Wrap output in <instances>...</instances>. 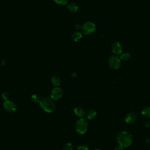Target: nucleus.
Returning a JSON list of instances; mask_svg holds the SVG:
<instances>
[{
    "label": "nucleus",
    "mask_w": 150,
    "mask_h": 150,
    "mask_svg": "<svg viewBox=\"0 0 150 150\" xmlns=\"http://www.w3.org/2000/svg\"><path fill=\"white\" fill-rule=\"evenodd\" d=\"M96 29V26L95 24L91 22H87L83 24L81 28V30L83 32L85 35H90L93 34Z\"/></svg>",
    "instance_id": "20e7f679"
},
{
    "label": "nucleus",
    "mask_w": 150,
    "mask_h": 150,
    "mask_svg": "<svg viewBox=\"0 0 150 150\" xmlns=\"http://www.w3.org/2000/svg\"><path fill=\"white\" fill-rule=\"evenodd\" d=\"M138 119V115L136 112H131L128 113L125 117V121L128 124L135 122Z\"/></svg>",
    "instance_id": "6e6552de"
},
{
    "label": "nucleus",
    "mask_w": 150,
    "mask_h": 150,
    "mask_svg": "<svg viewBox=\"0 0 150 150\" xmlns=\"http://www.w3.org/2000/svg\"><path fill=\"white\" fill-rule=\"evenodd\" d=\"M71 76H73V77H75L76 76V73H75V72H74V73H72V74H71Z\"/></svg>",
    "instance_id": "a878e982"
},
{
    "label": "nucleus",
    "mask_w": 150,
    "mask_h": 150,
    "mask_svg": "<svg viewBox=\"0 0 150 150\" xmlns=\"http://www.w3.org/2000/svg\"><path fill=\"white\" fill-rule=\"evenodd\" d=\"M53 1L56 4L59 5H62L67 4L69 1V0H53Z\"/></svg>",
    "instance_id": "6ab92c4d"
},
{
    "label": "nucleus",
    "mask_w": 150,
    "mask_h": 150,
    "mask_svg": "<svg viewBox=\"0 0 150 150\" xmlns=\"http://www.w3.org/2000/svg\"><path fill=\"white\" fill-rule=\"evenodd\" d=\"M94 150H101V149H94Z\"/></svg>",
    "instance_id": "bb28decb"
},
{
    "label": "nucleus",
    "mask_w": 150,
    "mask_h": 150,
    "mask_svg": "<svg viewBox=\"0 0 150 150\" xmlns=\"http://www.w3.org/2000/svg\"><path fill=\"white\" fill-rule=\"evenodd\" d=\"M71 37H72V39L74 42H77L82 38V34L80 32L76 31L72 34Z\"/></svg>",
    "instance_id": "4468645a"
},
{
    "label": "nucleus",
    "mask_w": 150,
    "mask_h": 150,
    "mask_svg": "<svg viewBox=\"0 0 150 150\" xmlns=\"http://www.w3.org/2000/svg\"><path fill=\"white\" fill-rule=\"evenodd\" d=\"M9 96L8 93H6V92H4V93H2V98L5 101L9 100V99H8V98H9Z\"/></svg>",
    "instance_id": "412c9836"
},
{
    "label": "nucleus",
    "mask_w": 150,
    "mask_h": 150,
    "mask_svg": "<svg viewBox=\"0 0 150 150\" xmlns=\"http://www.w3.org/2000/svg\"><path fill=\"white\" fill-rule=\"evenodd\" d=\"M75 128L79 134H85L88 128V123L87 120L83 118L77 120L75 124Z\"/></svg>",
    "instance_id": "7ed1b4c3"
},
{
    "label": "nucleus",
    "mask_w": 150,
    "mask_h": 150,
    "mask_svg": "<svg viewBox=\"0 0 150 150\" xmlns=\"http://www.w3.org/2000/svg\"><path fill=\"white\" fill-rule=\"evenodd\" d=\"M30 98H31V100L33 102H34V103H40V101L42 100L40 97L39 95L36 94H34L32 95Z\"/></svg>",
    "instance_id": "f3484780"
},
{
    "label": "nucleus",
    "mask_w": 150,
    "mask_h": 150,
    "mask_svg": "<svg viewBox=\"0 0 150 150\" xmlns=\"http://www.w3.org/2000/svg\"><path fill=\"white\" fill-rule=\"evenodd\" d=\"M51 81H52V83L53 84V85L55 87H59L61 84V80H60V77L56 75L53 76L52 77Z\"/></svg>",
    "instance_id": "9b49d317"
},
{
    "label": "nucleus",
    "mask_w": 150,
    "mask_h": 150,
    "mask_svg": "<svg viewBox=\"0 0 150 150\" xmlns=\"http://www.w3.org/2000/svg\"><path fill=\"white\" fill-rule=\"evenodd\" d=\"M114 150H123V148H122V146H121L119 145V146L115 147V148L114 149Z\"/></svg>",
    "instance_id": "5701e85b"
},
{
    "label": "nucleus",
    "mask_w": 150,
    "mask_h": 150,
    "mask_svg": "<svg viewBox=\"0 0 150 150\" xmlns=\"http://www.w3.org/2000/svg\"><path fill=\"white\" fill-rule=\"evenodd\" d=\"M81 28H82V26H81V25H79V24L76 25V26H75L76 29V30H79L80 29H81Z\"/></svg>",
    "instance_id": "4be33fe9"
},
{
    "label": "nucleus",
    "mask_w": 150,
    "mask_h": 150,
    "mask_svg": "<svg viewBox=\"0 0 150 150\" xmlns=\"http://www.w3.org/2000/svg\"><path fill=\"white\" fill-rule=\"evenodd\" d=\"M132 135L125 131H121L118 134L117 136V141L118 145L122 148H127L132 143Z\"/></svg>",
    "instance_id": "f257e3e1"
},
{
    "label": "nucleus",
    "mask_w": 150,
    "mask_h": 150,
    "mask_svg": "<svg viewBox=\"0 0 150 150\" xmlns=\"http://www.w3.org/2000/svg\"><path fill=\"white\" fill-rule=\"evenodd\" d=\"M1 64L4 66V65H5V64H6V60H5V59H1Z\"/></svg>",
    "instance_id": "393cba45"
},
{
    "label": "nucleus",
    "mask_w": 150,
    "mask_h": 150,
    "mask_svg": "<svg viewBox=\"0 0 150 150\" xmlns=\"http://www.w3.org/2000/svg\"><path fill=\"white\" fill-rule=\"evenodd\" d=\"M96 115L97 113L95 110H90L87 113V118L88 120H93L96 117Z\"/></svg>",
    "instance_id": "2eb2a0df"
},
{
    "label": "nucleus",
    "mask_w": 150,
    "mask_h": 150,
    "mask_svg": "<svg viewBox=\"0 0 150 150\" xmlns=\"http://www.w3.org/2000/svg\"><path fill=\"white\" fill-rule=\"evenodd\" d=\"M73 145L71 143H67L63 147V150H73Z\"/></svg>",
    "instance_id": "a211bd4d"
},
{
    "label": "nucleus",
    "mask_w": 150,
    "mask_h": 150,
    "mask_svg": "<svg viewBox=\"0 0 150 150\" xmlns=\"http://www.w3.org/2000/svg\"><path fill=\"white\" fill-rule=\"evenodd\" d=\"M63 94L62 89L59 87H55L51 91L50 97L53 100H57L62 97Z\"/></svg>",
    "instance_id": "423d86ee"
},
{
    "label": "nucleus",
    "mask_w": 150,
    "mask_h": 150,
    "mask_svg": "<svg viewBox=\"0 0 150 150\" xmlns=\"http://www.w3.org/2000/svg\"><path fill=\"white\" fill-rule=\"evenodd\" d=\"M121 60L120 57L115 55H112L108 59V64L111 69L113 70H117L120 68Z\"/></svg>",
    "instance_id": "39448f33"
},
{
    "label": "nucleus",
    "mask_w": 150,
    "mask_h": 150,
    "mask_svg": "<svg viewBox=\"0 0 150 150\" xmlns=\"http://www.w3.org/2000/svg\"><path fill=\"white\" fill-rule=\"evenodd\" d=\"M3 106L5 110L9 112H14L17 109V107L15 103L9 100L5 101Z\"/></svg>",
    "instance_id": "0eeeda50"
},
{
    "label": "nucleus",
    "mask_w": 150,
    "mask_h": 150,
    "mask_svg": "<svg viewBox=\"0 0 150 150\" xmlns=\"http://www.w3.org/2000/svg\"><path fill=\"white\" fill-rule=\"evenodd\" d=\"M130 56H131L130 53L129 52H125L121 53V54L120 55V60H122L123 61H127L130 59Z\"/></svg>",
    "instance_id": "dca6fc26"
},
{
    "label": "nucleus",
    "mask_w": 150,
    "mask_h": 150,
    "mask_svg": "<svg viewBox=\"0 0 150 150\" xmlns=\"http://www.w3.org/2000/svg\"><path fill=\"white\" fill-rule=\"evenodd\" d=\"M40 105L47 112H53L56 108L55 103L52 98H44L41 100Z\"/></svg>",
    "instance_id": "f03ea898"
},
{
    "label": "nucleus",
    "mask_w": 150,
    "mask_h": 150,
    "mask_svg": "<svg viewBox=\"0 0 150 150\" xmlns=\"http://www.w3.org/2000/svg\"><path fill=\"white\" fill-rule=\"evenodd\" d=\"M145 125L146 127L150 128V121H146L145 122Z\"/></svg>",
    "instance_id": "b1692460"
},
{
    "label": "nucleus",
    "mask_w": 150,
    "mask_h": 150,
    "mask_svg": "<svg viewBox=\"0 0 150 150\" xmlns=\"http://www.w3.org/2000/svg\"><path fill=\"white\" fill-rule=\"evenodd\" d=\"M67 9L71 12H76L79 9V6L74 3H70L67 5Z\"/></svg>",
    "instance_id": "f8f14e48"
},
{
    "label": "nucleus",
    "mask_w": 150,
    "mask_h": 150,
    "mask_svg": "<svg viewBox=\"0 0 150 150\" xmlns=\"http://www.w3.org/2000/svg\"><path fill=\"white\" fill-rule=\"evenodd\" d=\"M77 150H89L88 148L84 145H80L77 147Z\"/></svg>",
    "instance_id": "aec40b11"
},
{
    "label": "nucleus",
    "mask_w": 150,
    "mask_h": 150,
    "mask_svg": "<svg viewBox=\"0 0 150 150\" xmlns=\"http://www.w3.org/2000/svg\"><path fill=\"white\" fill-rule=\"evenodd\" d=\"M141 114L145 118H150V107H145L141 110Z\"/></svg>",
    "instance_id": "ddd939ff"
},
{
    "label": "nucleus",
    "mask_w": 150,
    "mask_h": 150,
    "mask_svg": "<svg viewBox=\"0 0 150 150\" xmlns=\"http://www.w3.org/2000/svg\"><path fill=\"white\" fill-rule=\"evenodd\" d=\"M74 112L75 115L77 117H78L79 118H83L85 116V114H86V112H85V111L84 110V109L82 108L81 107H76L74 109Z\"/></svg>",
    "instance_id": "9d476101"
},
{
    "label": "nucleus",
    "mask_w": 150,
    "mask_h": 150,
    "mask_svg": "<svg viewBox=\"0 0 150 150\" xmlns=\"http://www.w3.org/2000/svg\"><path fill=\"white\" fill-rule=\"evenodd\" d=\"M112 52L115 54H119L122 53V46L121 44L118 42H114L111 46Z\"/></svg>",
    "instance_id": "1a4fd4ad"
}]
</instances>
